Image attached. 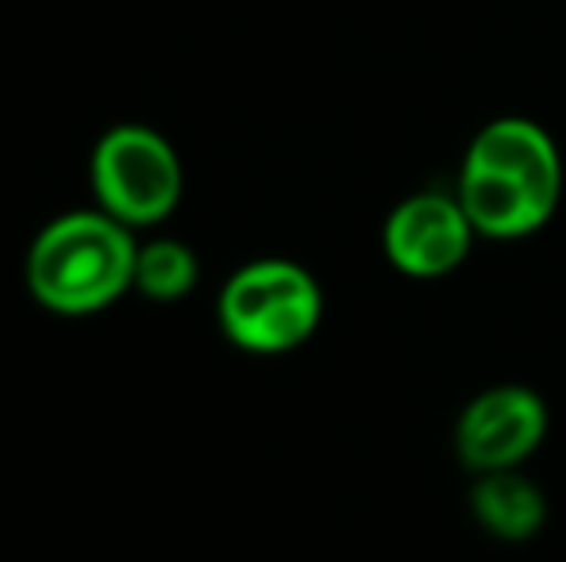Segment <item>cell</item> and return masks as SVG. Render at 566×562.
I'll use <instances>...</instances> for the list:
<instances>
[{"mask_svg":"<svg viewBox=\"0 0 566 562\" xmlns=\"http://www.w3.org/2000/svg\"><path fill=\"white\" fill-rule=\"evenodd\" d=\"M93 189L119 224H155L181 197V162L158 131L119 124L93 150Z\"/></svg>","mask_w":566,"mask_h":562,"instance_id":"277c9868","label":"cell"},{"mask_svg":"<svg viewBox=\"0 0 566 562\" xmlns=\"http://www.w3.org/2000/svg\"><path fill=\"white\" fill-rule=\"evenodd\" d=\"M143 297L150 300H178L197 285V258L186 243L155 240L135 251V278Z\"/></svg>","mask_w":566,"mask_h":562,"instance_id":"ba28073f","label":"cell"},{"mask_svg":"<svg viewBox=\"0 0 566 562\" xmlns=\"http://www.w3.org/2000/svg\"><path fill=\"white\" fill-rule=\"evenodd\" d=\"M547 409L524 385H493L459 416L454 447L470 470H516L544 443Z\"/></svg>","mask_w":566,"mask_h":562,"instance_id":"5b68a950","label":"cell"},{"mask_svg":"<svg viewBox=\"0 0 566 562\" xmlns=\"http://www.w3.org/2000/svg\"><path fill=\"white\" fill-rule=\"evenodd\" d=\"M454 197L478 235L524 240L559 209L563 158L539 124L505 116L470 142Z\"/></svg>","mask_w":566,"mask_h":562,"instance_id":"6da1fadb","label":"cell"},{"mask_svg":"<svg viewBox=\"0 0 566 562\" xmlns=\"http://www.w3.org/2000/svg\"><path fill=\"white\" fill-rule=\"evenodd\" d=\"M135 243L108 212H74L43 227L28 258V285L54 312H97L135 278Z\"/></svg>","mask_w":566,"mask_h":562,"instance_id":"7a4b0ae2","label":"cell"},{"mask_svg":"<svg viewBox=\"0 0 566 562\" xmlns=\"http://www.w3.org/2000/svg\"><path fill=\"white\" fill-rule=\"evenodd\" d=\"M478 524L497 540H528L544 524V494L516 470H490L470 489Z\"/></svg>","mask_w":566,"mask_h":562,"instance_id":"52a82bcc","label":"cell"},{"mask_svg":"<svg viewBox=\"0 0 566 562\" xmlns=\"http://www.w3.org/2000/svg\"><path fill=\"white\" fill-rule=\"evenodd\" d=\"M474 235L459 197L417 193L386 220V255L409 278H443L462 266Z\"/></svg>","mask_w":566,"mask_h":562,"instance_id":"8992f818","label":"cell"},{"mask_svg":"<svg viewBox=\"0 0 566 562\" xmlns=\"http://www.w3.org/2000/svg\"><path fill=\"white\" fill-rule=\"evenodd\" d=\"M321 312V285L285 258L243 266L220 297V324L228 339L254 354H285L301 347L316 331Z\"/></svg>","mask_w":566,"mask_h":562,"instance_id":"3957f363","label":"cell"}]
</instances>
